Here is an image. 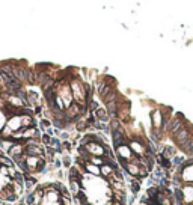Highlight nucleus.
Wrapping results in <instances>:
<instances>
[{
    "instance_id": "nucleus-1",
    "label": "nucleus",
    "mask_w": 193,
    "mask_h": 205,
    "mask_svg": "<svg viewBox=\"0 0 193 205\" xmlns=\"http://www.w3.org/2000/svg\"><path fill=\"white\" fill-rule=\"evenodd\" d=\"M71 92H72V98L77 101V104H83L85 102V97H86V94H85V86H81L79 81H72L71 83Z\"/></svg>"
},
{
    "instance_id": "nucleus-2",
    "label": "nucleus",
    "mask_w": 193,
    "mask_h": 205,
    "mask_svg": "<svg viewBox=\"0 0 193 205\" xmlns=\"http://www.w3.org/2000/svg\"><path fill=\"white\" fill-rule=\"evenodd\" d=\"M85 148H86V151H88L91 155H98V157H101V155L106 154L104 146L100 145V143H97V142H89L88 145H85Z\"/></svg>"
},
{
    "instance_id": "nucleus-3",
    "label": "nucleus",
    "mask_w": 193,
    "mask_h": 205,
    "mask_svg": "<svg viewBox=\"0 0 193 205\" xmlns=\"http://www.w3.org/2000/svg\"><path fill=\"white\" fill-rule=\"evenodd\" d=\"M118 152L121 155V160H127V161H131L133 160V151L131 148L127 145V143H122L118 146Z\"/></svg>"
},
{
    "instance_id": "nucleus-4",
    "label": "nucleus",
    "mask_w": 193,
    "mask_h": 205,
    "mask_svg": "<svg viewBox=\"0 0 193 205\" xmlns=\"http://www.w3.org/2000/svg\"><path fill=\"white\" fill-rule=\"evenodd\" d=\"M131 151H133V154H136L139 157H143L145 155V146L140 143V142H130V145H128Z\"/></svg>"
},
{
    "instance_id": "nucleus-5",
    "label": "nucleus",
    "mask_w": 193,
    "mask_h": 205,
    "mask_svg": "<svg viewBox=\"0 0 193 205\" xmlns=\"http://www.w3.org/2000/svg\"><path fill=\"white\" fill-rule=\"evenodd\" d=\"M151 118H152V125H154V128H161L163 127V115H161V112L160 110H154L152 112V115H151Z\"/></svg>"
},
{
    "instance_id": "nucleus-6",
    "label": "nucleus",
    "mask_w": 193,
    "mask_h": 205,
    "mask_svg": "<svg viewBox=\"0 0 193 205\" xmlns=\"http://www.w3.org/2000/svg\"><path fill=\"white\" fill-rule=\"evenodd\" d=\"M80 113V106L77 104V102H74V104H71V106H68L67 107V119H69V118H74V116H77V115Z\"/></svg>"
},
{
    "instance_id": "nucleus-7",
    "label": "nucleus",
    "mask_w": 193,
    "mask_h": 205,
    "mask_svg": "<svg viewBox=\"0 0 193 205\" xmlns=\"http://www.w3.org/2000/svg\"><path fill=\"white\" fill-rule=\"evenodd\" d=\"M139 168H140V164H137V163H131V161H127V163H125V169L128 171L130 175L137 177V175H139Z\"/></svg>"
},
{
    "instance_id": "nucleus-8",
    "label": "nucleus",
    "mask_w": 193,
    "mask_h": 205,
    "mask_svg": "<svg viewBox=\"0 0 193 205\" xmlns=\"http://www.w3.org/2000/svg\"><path fill=\"white\" fill-rule=\"evenodd\" d=\"M85 169L89 173H92V175H101V168H98L97 164H92L91 161L85 163Z\"/></svg>"
},
{
    "instance_id": "nucleus-9",
    "label": "nucleus",
    "mask_w": 193,
    "mask_h": 205,
    "mask_svg": "<svg viewBox=\"0 0 193 205\" xmlns=\"http://www.w3.org/2000/svg\"><path fill=\"white\" fill-rule=\"evenodd\" d=\"M94 115H95V118H97L98 121H107V118H109L107 110H106V109H101V107L95 109V110H94Z\"/></svg>"
},
{
    "instance_id": "nucleus-10",
    "label": "nucleus",
    "mask_w": 193,
    "mask_h": 205,
    "mask_svg": "<svg viewBox=\"0 0 193 205\" xmlns=\"http://www.w3.org/2000/svg\"><path fill=\"white\" fill-rule=\"evenodd\" d=\"M175 139H177V142H178V143H182L184 140H187V139H190V137H189L187 130L181 128V130H178V131L175 133Z\"/></svg>"
},
{
    "instance_id": "nucleus-11",
    "label": "nucleus",
    "mask_w": 193,
    "mask_h": 205,
    "mask_svg": "<svg viewBox=\"0 0 193 205\" xmlns=\"http://www.w3.org/2000/svg\"><path fill=\"white\" fill-rule=\"evenodd\" d=\"M101 175L103 177H112L113 175V166L112 164H109V163H104L101 166Z\"/></svg>"
},
{
    "instance_id": "nucleus-12",
    "label": "nucleus",
    "mask_w": 193,
    "mask_h": 205,
    "mask_svg": "<svg viewBox=\"0 0 193 205\" xmlns=\"http://www.w3.org/2000/svg\"><path fill=\"white\" fill-rule=\"evenodd\" d=\"M69 187H71V193L72 196L76 198V196H79L80 194V181H76V180H71V184H69Z\"/></svg>"
},
{
    "instance_id": "nucleus-13",
    "label": "nucleus",
    "mask_w": 193,
    "mask_h": 205,
    "mask_svg": "<svg viewBox=\"0 0 193 205\" xmlns=\"http://www.w3.org/2000/svg\"><path fill=\"white\" fill-rule=\"evenodd\" d=\"M107 104V115L110 116V118H116V102L115 101H110V102H106Z\"/></svg>"
},
{
    "instance_id": "nucleus-14",
    "label": "nucleus",
    "mask_w": 193,
    "mask_h": 205,
    "mask_svg": "<svg viewBox=\"0 0 193 205\" xmlns=\"http://www.w3.org/2000/svg\"><path fill=\"white\" fill-rule=\"evenodd\" d=\"M170 131H172V133H177V131H178V130H181V119H180V118H178V119H175V121H172V122H170Z\"/></svg>"
},
{
    "instance_id": "nucleus-15",
    "label": "nucleus",
    "mask_w": 193,
    "mask_h": 205,
    "mask_svg": "<svg viewBox=\"0 0 193 205\" xmlns=\"http://www.w3.org/2000/svg\"><path fill=\"white\" fill-rule=\"evenodd\" d=\"M89 161H91L92 164H97V166H103V164L106 163V160L101 159V157H98V155H91V157H89Z\"/></svg>"
},
{
    "instance_id": "nucleus-16",
    "label": "nucleus",
    "mask_w": 193,
    "mask_h": 205,
    "mask_svg": "<svg viewBox=\"0 0 193 205\" xmlns=\"http://www.w3.org/2000/svg\"><path fill=\"white\" fill-rule=\"evenodd\" d=\"M51 149H55V151H60L62 149V145H60V142L55 139V137H51V140H50V145H48Z\"/></svg>"
},
{
    "instance_id": "nucleus-17",
    "label": "nucleus",
    "mask_w": 193,
    "mask_h": 205,
    "mask_svg": "<svg viewBox=\"0 0 193 205\" xmlns=\"http://www.w3.org/2000/svg\"><path fill=\"white\" fill-rule=\"evenodd\" d=\"M130 189H131V192H133V193H137V192L140 190V184H139V180H134V178H133V180L130 181Z\"/></svg>"
},
{
    "instance_id": "nucleus-18",
    "label": "nucleus",
    "mask_w": 193,
    "mask_h": 205,
    "mask_svg": "<svg viewBox=\"0 0 193 205\" xmlns=\"http://www.w3.org/2000/svg\"><path fill=\"white\" fill-rule=\"evenodd\" d=\"M166 159H170V157H173L175 155V148H172V146H169V148L164 149V154H163Z\"/></svg>"
},
{
    "instance_id": "nucleus-19",
    "label": "nucleus",
    "mask_w": 193,
    "mask_h": 205,
    "mask_svg": "<svg viewBox=\"0 0 193 205\" xmlns=\"http://www.w3.org/2000/svg\"><path fill=\"white\" fill-rule=\"evenodd\" d=\"M21 125L30 127V125H32V118H29V116H23V118H21Z\"/></svg>"
},
{
    "instance_id": "nucleus-20",
    "label": "nucleus",
    "mask_w": 193,
    "mask_h": 205,
    "mask_svg": "<svg viewBox=\"0 0 193 205\" xmlns=\"http://www.w3.org/2000/svg\"><path fill=\"white\" fill-rule=\"evenodd\" d=\"M159 201L161 205H170V201L166 198V196H163V194H159Z\"/></svg>"
},
{
    "instance_id": "nucleus-21",
    "label": "nucleus",
    "mask_w": 193,
    "mask_h": 205,
    "mask_svg": "<svg viewBox=\"0 0 193 205\" xmlns=\"http://www.w3.org/2000/svg\"><path fill=\"white\" fill-rule=\"evenodd\" d=\"M50 140H51V137H50V134H44V136H42V142L46 143L47 146L50 145Z\"/></svg>"
},
{
    "instance_id": "nucleus-22",
    "label": "nucleus",
    "mask_w": 193,
    "mask_h": 205,
    "mask_svg": "<svg viewBox=\"0 0 193 205\" xmlns=\"http://www.w3.org/2000/svg\"><path fill=\"white\" fill-rule=\"evenodd\" d=\"M112 130H121V128H119V121H116V119H113V121H112Z\"/></svg>"
},
{
    "instance_id": "nucleus-23",
    "label": "nucleus",
    "mask_w": 193,
    "mask_h": 205,
    "mask_svg": "<svg viewBox=\"0 0 193 205\" xmlns=\"http://www.w3.org/2000/svg\"><path fill=\"white\" fill-rule=\"evenodd\" d=\"M147 169H145V168H139V175H137V177H147Z\"/></svg>"
},
{
    "instance_id": "nucleus-24",
    "label": "nucleus",
    "mask_w": 193,
    "mask_h": 205,
    "mask_svg": "<svg viewBox=\"0 0 193 205\" xmlns=\"http://www.w3.org/2000/svg\"><path fill=\"white\" fill-rule=\"evenodd\" d=\"M86 127H88V124H86L85 121H81V122L77 124V128H79V130H83V128H86Z\"/></svg>"
},
{
    "instance_id": "nucleus-25",
    "label": "nucleus",
    "mask_w": 193,
    "mask_h": 205,
    "mask_svg": "<svg viewBox=\"0 0 193 205\" xmlns=\"http://www.w3.org/2000/svg\"><path fill=\"white\" fill-rule=\"evenodd\" d=\"M41 125L44 127V128H48V127H50V121H47V119H42V121H41Z\"/></svg>"
},
{
    "instance_id": "nucleus-26",
    "label": "nucleus",
    "mask_w": 193,
    "mask_h": 205,
    "mask_svg": "<svg viewBox=\"0 0 193 205\" xmlns=\"http://www.w3.org/2000/svg\"><path fill=\"white\" fill-rule=\"evenodd\" d=\"M173 163H175V164H181V163H182V157H175Z\"/></svg>"
},
{
    "instance_id": "nucleus-27",
    "label": "nucleus",
    "mask_w": 193,
    "mask_h": 205,
    "mask_svg": "<svg viewBox=\"0 0 193 205\" xmlns=\"http://www.w3.org/2000/svg\"><path fill=\"white\" fill-rule=\"evenodd\" d=\"M187 152H189V154H193V140L190 142V146H189V149H187Z\"/></svg>"
},
{
    "instance_id": "nucleus-28",
    "label": "nucleus",
    "mask_w": 193,
    "mask_h": 205,
    "mask_svg": "<svg viewBox=\"0 0 193 205\" xmlns=\"http://www.w3.org/2000/svg\"><path fill=\"white\" fill-rule=\"evenodd\" d=\"M64 163H65L67 166H69V163H71V160H69V157H65V159H64Z\"/></svg>"
},
{
    "instance_id": "nucleus-29",
    "label": "nucleus",
    "mask_w": 193,
    "mask_h": 205,
    "mask_svg": "<svg viewBox=\"0 0 193 205\" xmlns=\"http://www.w3.org/2000/svg\"><path fill=\"white\" fill-rule=\"evenodd\" d=\"M62 139H68V133H62Z\"/></svg>"
},
{
    "instance_id": "nucleus-30",
    "label": "nucleus",
    "mask_w": 193,
    "mask_h": 205,
    "mask_svg": "<svg viewBox=\"0 0 193 205\" xmlns=\"http://www.w3.org/2000/svg\"><path fill=\"white\" fill-rule=\"evenodd\" d=\"M2 81H3V79H2V76H0V85H2Z\"/></svg>"
}]
</instances>
